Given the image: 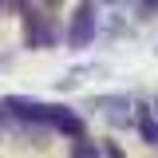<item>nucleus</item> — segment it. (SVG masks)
<instances>
[{
  "mask_svg": "<svg viewBox=\"0 0 158 158\" xmlns=\"http://www.w3.org/2000/svg\"><path fill=\"white\" fill-rule=\"evenodd\" d=\"M99 16H95V0H79V8L71 12V24H67V48L83 52L91 40H95Z\"/></svg>",
  "mask_w": 158,
  "mask_h": 158,
  "instance_id": "obj_1",
  "label": "nucleus"
},
{
  "mask_svg": "<svg viewBox=\"0 0 158 158\" xmlns=\"http://www.w3.org/2000/svg\"><path fill=\"white\" fill-rule=\"evenodd\" d=\"M48 127L52 131H59V135L67 138H83V131H87V123H83V115L79 111H71V107H63V103H52V118H48Z\"/></svg>",
  "mask_w": 158,
  "mask_h": 158,
  "instance_id": "obj_2",
  "label": "nucleus"
},
{
  "mask_svg": "<svg viewBox=\"0 0 158 158\" xmlns=\"http://www.w3.org/2000/svg\"><path fill=\"white\" fill-rule=\"evenodd\" d=\"M20 16H24V44L32 52L36 48H48V24H52V16H40L36 8H24Z\"/></svg>",
  "mask_w": 158,
  "mask_h": 158,
  "instance_id": "obj_3",
  "label": "nucleus"
},
{
  "mask_svg": "<svg viewBox=\"0 0 158 158\" xmlns=\"http://www.w3.org/2000/svg\"><path fill=\"white\" fill-rule=\"evenodd\" d=\"M91 107H103V115L111 118L115 127H127V123H131V115H127L131 99L127 95H99V99H91Z\"/></svg>",
  "mask_w": 158,
  "mask_h": 158,
  "instance_id": "obj_4",
  "label": "nucleus"
},
{
  "mask_svg": "<svg viewBox=\"0 0 158 158\" xmlns=\"http://www.w3.org/2000/svg\"><path fill=\"white\" fill-rule=\"evenodd\" d=\"M138 135L146 138L150 146H158V118H154V111H146V107H138Z\"/></svg>",
  "mask_w": 158,
  "mask_h": 158,
  "instance_id": "obj_5",
  "label": "nucleus"
},
{
  "mask_svg": "<svg viewBox=\"0 0 158 158\" xmlns=\"http://www.w3.org/2000/svg\"><path fill=\"white\" fill-rule=\"evenodd\" d=\"M71 158H103V150H99L95 142H87V138H79L75 146H71Z\"/></svg>",
  "mask_w": 158,
  "mask_h": 158,
  "instance_id": "obj_6",
  "label": "nucleus"
},
{
  "mask_svg": "<svg viewBox=\"0 0 158 158\" xmlns=\"http://www.w3.org/2000/svg\"><path fill=\"white\" fill-rule=\"evenodd\" d=\"M103 154H107V158H127V154H123V146H118V142H107V146H103Z\"/></svg>",
  "mask_w": 158,
  "mask_h": 158,
  "instance_id": "obj_7",
  "label": "nucleus"
},
{
  "mask_svg": "<svg viewBox=\"0 0 158 158\" xmlns=\"http://www.w3.org/2000/svg\"><path fill=\"white\" fill-rule=\"evenodd\" d=\"M142 4H146V8H158V0H142Z\"/></svg>",
  "mask_w": 158,
  "mask_h": 158,
  "instance_id": "obj_8",
  "label": "nucleus"
},
{
  "mask_svg": "<svg viewBox=\"0 0 158 158\" xmlns=\"http://www.w3.org/2000/svg\"><path fill=\"white\" fill-rule=\"evenodd\" d=\"M48 4H52V8H56V4H63V0H48Z\"/></svg>",
  "mask_w": 158,
  "mask_h": 158,
  "instance_id": "obj_9",
  "label": "nucleus"
},
{
  "mask_svg": "<svg viewBox=\"0 0 158 158\" xmlns=\"http://www.w3.org/2000/svg\"><path fill=\"white\" fill-rule=\"evenodd\" d=\"M154 115H158V99H154Z\"/></svg>",
  "mask_w": 158,
  "mask_h": 158,
  "instance_id": "obj_10",
  "label": "nucleus"
},
{
  "mask_svg": "<svg viewBox=\"0 0 158 158\" xmlns=\"http://www.w3.org/2000/svg\"><path fill=\"white\" fill-rule=\"evenodd\" d=\"M0 4H4V0H0Z\"/></svg>",
  "mask_w": 158,
  "mask_h": 158,
  "instance_id": "obj_11",
  "label": "nucleus"
}]
</instances>
